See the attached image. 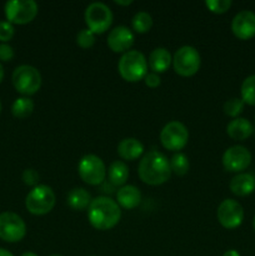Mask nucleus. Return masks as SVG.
I'll use <instances>...</instances> for the list:
<instances>
[{"instance_id":"obj_1","label":"nucleus","mask_w":255,"mask_h":256,"mask_svg":"<svg viewBox=\"0 0 255 256\" xmlns=\"http://www.w3.org/2000/svg\"><path fill=\"white\" fill-rule=\"evenodd\" d=\"M122 218V209L109 196H98L88 208V220L94 229L106 232L116 226Z\"/></svg>"},{"instance_id":"obj_2","label":"nucleus","mask_w":255,"mask_h":256,"mask_svg":"<svg viewBox=\"0 0 255 256\" xmlns=\"http://www.w3.org/2000/svg\"><path fill=\"white\" fill-rule=\"evenodd\" d=\"M140 180L150 186H159L172 176V169L168 158L158 150L146 152L138 166Z\"/></svg>"},{"instance_id":"obj_3","label":"nucleus","mask_w":255,"mask_h":256,"mask_svg":"<svg viewBox=\"0 0 255 256\" xmlns=\"http://www.w3.org/2000/svg\"><path fill=\"white\" fill-rule=\"evenodd\" d=\"M119 74L125 82H138L148 74V60L142 52L129 50L122 55L118 62Z\"/></svg>"},{"instance_id":"obj_4","label":"nucleus","mask_w":255,"mask_h":256,"mask_svg":"<svg viewBox=\"0 0 255 256\" xmlns=\"http://www.w3.org/2000/svg\"><path fill=\"white\" fill-rule=\"evenodd\" d=\"M56 198L54 190L44 184L32 188L25 198V206L28 212L36 216L46 215L54 209Z\"/></svg>"},{"instance_id":"obj_5","label":"nucleus","mask_w":255,"mask_h":256,"mask_svg":"<svg viewBox=\"0 0 255 256\" xmlns=\"http://www.w3.org/2000/svg\"><path fill=\"white\" fill-rule=\"evenodd\" d=\"M12 86L22 96L36 94L42 88V74L32 65H20L15 68L12 75Z\"/></svg>"},{"instance_id":"obj_6","label":"nucleus","mask_w":255,"mask_h":256,"mask_svg":"<svg viewBox=\"0 0 255 256\" xmlns=\"http://www.w3.org/2000/svg\"><path fill=\"white\" fill-rule=\"evenodd\" d=\"M202 65L199 52L192 45H184L175 52L172 56V68L178 75L190 78L196 74Z\"/></svg>"},{"instance_id":"obj_7","label":"nucleus","mask_w":255,"mask_h":256,"mask_svg":"<svg viewBox=\"0 0 255 256\" xmlns=\"http://www.w3.org/2000/svg\"><path fill=\"white\" fill-rule=\"evenodd\" d=\"M78 172L85 184L98 186L104 182L108 172L102 158L95 154H88L80 159L78 164Z\"/></svg>"},{"instance_id":"obj_8","label":"nucleus","mask_w":255,"mask_h":256,"mask_svg":"<svg viewBox=\"0 0 255 256\" xmlns=\"http://www.w3.org/2000/svg\"><path fill=\"white\" fill-rule=\"evenodd\" d=\"M85 24L95 35L106 32L112 24V12L104 2H92L84 12Z\"/></svg>"},{"instance_id":"obj_9","label":"nucleus","mask_w":255,"mask_h":256,"mask_svg":"<svg viewBox=\"0 0 255 256\" xmlns=\"http://www.w3.org/2000/svg\"><path fill=\"white\" fill-rule=\"evenodd\" d=\"M38 12L39 6L34 0H10L4 6L6 22L18 25L32 22L38 15Z\"/></svg>"},{"instance_id":"obj_10","label":"nucleus","mask_w":255,"mask_h":256,"mask_svg":"<svg viewBox=\"0 0 255 256\" xmlns=\"http://www.w3.org/2000/svg\"><path fill=\"white\" fill-rule=\"evenodd\" d=\"M189 140V130L182 122L172 120L168 122L160 132V142L170 152H179L184 149Z\"/></svg>"},{"instance_id":"obj_11","label":"nucleus","mask_w":255,"mask_h":256,"mask_svg":"<svg viewBox=\"0 0 255 256\" xmlns=\"http://www.w3.org/2000/svg\"><path fill=\"white\" fill-rule=\"evenodd\" d=\"M26 235V224L22 216L12 212L0 214V239L6 242H18Z\"/></svg>"},{"instance_id":"obj_12","label":"nucleus","mask_w":255,"mask_h":256,"mask_svg":"<svg viewBox=\"0 0 255 256\" xmlns=\"http://www.w3.org/2000/svg\"><path fill=\"white\" fill-rule=\"evenodd\" d=\"M216 216L222 228L228 230L236 229L244 220V209L236 200L225 199L218 206Z\"/></svg>"},{"instance_id":"obj_13","label":"nucleus","mask_w":255,"mask_h":256,"mask_svg":"<svg viewBox=\"0 0 255 256\" xmlns=\"http://www.w3.org/2000/svg\"><path fill=\"white\" fill-rule=\"evenodd\" d=\"M222 162L226 172H240L252 162V152L242 145H234L225 150Z\"/></svg>"},{"instance_id":"obj_14","label":"nucleus","mask_w":255,"mask_h":256,"mask_svg":"<svg viewBox=\"0 0 255 256\" xmlns=\"http://www.w3.org/2000/svg\"><path fill=\"white\" fill-rule=\"evenodd\" d=\"M106 44L112 52L125 54L134 44V34L128 26L119 25L110 30V32L108 34Z\"/></svg>"},{"instance_id":"obj_15","label":"nucleus","mask_w":255,"mask_h":256,"mask_svg":"<svg viewBox=\"0 0 255 256\" xmlns=\"http://www.w3.org/2000/svg\"><path fill=\"white\" fill-rule=\"evenodd\" d=\"M232 32L238 39L249 40L255 36V12L242 10L232 20Z\"/></svg>"},{"instance_id":"obj_16","label":"nucleus","mask_w":255,"mask_h":256,"mask_svg":"<svg viewBox=\"0 0 255 256\" xmlns=\"http://www.w3.org/2000/svg\"><path fill=\"white\" fill-rule=\"evenodd\" d=\"M115 202H118L120 209L122 208V209L132 210L142 202V192L134 185H124L118 190Z\"/></svg>"},{"instance_id":"obj_17","label":"nucleus","mask_w":255,"mask_h":256,"mask_svg":"<svg viewBox=\"0 0 255 256\" xmlns=\"http://www.w3.org/2000/svg\"><path fill=\"white\" fill-rule=\"evenodd\" d=\"M116 150L122 160L134 162L144 154V145L135 138H125L118 144Z\"/></svg>"},{"instance_id":"obj_18","label":"nucleus","mask_w":255,"mask_h":256,"mask_svg":"<svg viewBox=\"0 0 255 256\" xmlns=\"http://www.w3.org/2000/svg\"><path fill=\"white\" fill-rule=\"evenodd\" d=\"M229 188L236 196H246L255 190V176L249 172H240L230 180Z\"/></svg>"},{"instance_id":"obj_19","label":"nucleus","mask_w":255,"mask_h":256,"mask_svg":"<svg viewBox=\"0 0 255 256\" xmlns=\"http://www.w3.org/2000/svg\"><path fill=\"white\" fill-rule=\"evenodd\" d=\"M148 64H149L152 72L162 74V72H166L170 65L172 64V56L169 50L165 49V48H156L150 52Z\"/></svg>"},{"instance_id":"obj_20","label":"nucleus","mask_w":255,"mask_h":256,"mask_svg":"<svg viewBox=\"0 0 255 256\" xmlns=\"http://www.w3.org/2000/svg\"><path fill=\"white\" fill-rule=\"evenodd\" d=\"M252 132L254 129H252V122L245 118H235L226 126V134L232 140H238V142H242V140L252 136Z\"/></svg>"},{"instance_id":"obj_21","label":"nucleus","mask_w":255,"mask_h":256,"mask_svg":"<svg viewBox=\"0 0 255 256\" xmlns=\"http://www.w3.org/2000/svg\"><path fill=\"white\" fill-rule=\"evenodd\" d=\"M92 200V195L84 188H74L70 190L66 196V202L70 209L78 210V212L88 209Z\"/></svg>"},{"instance_id":"obj_22","label":"nucleus","mask_w":255,"mask_h":256,"mask_svg":"<svg viewBox=\"0 0 255 256\" xmlns=\"http://www.w3.org/2000/svg\"><path fill=\"white\" fill-rule=\"evenodd\" d=\"M108 178L112 186H124L129 178V168L122 160H115L108 169Z\"/></svg>"},{"instance_id":"obj_23","label":"nucleus","mask_w":255,"mask_h":256,"mask_svg":"<svg viewBox=\"0 0 255 256\" xmlns=\"http://www.w3.org/2000/svg\"><path fill=\"white\" fill-rule=\"evenodd\" d=\"M34 112V102L28 96L18 98L12 105V114L16 119H26Z\"/></svg>"},{"instance_id":"obj_24","label":"nucleus","mask_w":255,"mask_h":256,"mask_svg":"<svg viewBox=\"0 0 255 256\" xmlns=\"http://www.w3.org/2000/svg\"><path fill=\"white\" fill-rule=\"evenodd\" d=\"M132 30L138 34H145L152 26V18L146 12H138L132 19Z\"/></svg>"},{"instance_id":"obj_25","label":"nucleus","mask_w":255,"mask_h":256,"mask_svg":"<svg viewBox=\"0 0 255 256\" xmlns=\"http://www.w3.org/2000/svg\"><path fill=\"white\" fill-rule=\"evenodd\" d=\"M169 162L172 172H174L178 176H184V175H186L188 172H189L190 162L184 152H175L172 156V159L169 160Z\"/></svg>"},{"instance_id":"obj_26","label":"nucleus","mask_w":255,"mask_h":256,"mask_svg":"<svg viewBox=\"0 0 255 256\" xmlns=\"http://www.w3.org/2000/svg\"><path fill=\"white\" fill-rule=\"evenodd\" d=\"M240 94H242V100L244 104L255 106V74L250 75L242 82Z\"/></svg>"},{"instance_id":"obj_27","label":"nucleus","mask_w":255,"mask_h":256,"mask_svg":"<svg viewBox=\"0 0 255 256\" xmlns=\"http://www.w3.org/2000/svg\"><path fill=\"white\" fill-rule=\"evenodd\" d=\"M242 109H244V102L239 98H232V99L226 100L224 102V106H222V110H224L225 115L230 118H238V115L242 114Z\"/></svg>"},{"instance_id":"obj_28","label":"nucleus","mask_w":255,"mask_h":256,"mask_svg":"<svg viewBox=\"0 0 255 256\" xmlns=\"http://www.w3.org/2000/svg\"><path fill=\"white\" fill-rule=\"evenodd\" d=\"M76 44L82 49H90L95 44V34L88 28L82 29L76 34Z\"/></svg>"},{"instance_id":"obj_29","label":"nucleus","mask_w":255,"mask_h":256,"mask_svg":"<svg viewBox=\"0 0 255 256\" xmlns=\"http://www.w3.org/2000/svg\"><path fill=\"white\" fill-rule=\"evenodd\" d=\"M232 0H206L205 6L214 14H224L232 8Z\"/></svg>"},{"instance_id":"obj_30","label":"nucleus","mask_w":255,"mask_h":256,"mask_svg":"<svg viewBox=\"0 0 255 256\" xmlns=\"http://www.w3.org/2000/svg\"><path fill=\"white\" fill-rule=\"evenodd\" d=\"M14 34V25H12V22H6V20H2V22H0V42L6 44L8 42H10V40L12 39Z\"/></svg>"},{"instance_id":"obj_31","label":"nucleus","mask_w":255,"mask_h":256,"mask_svg":"<svg viewBox=\"0 0 255 256\" xmlns=\"http://www.w3.org/2000/svg\"><path fill=\"white\" fill-rule=\"evenodd\" d=\"M22 182H24L25 185H28V186H36V185H39L38 182H39V174H38L36 170L34 169H25L24 172H22Z\"/></svg>"},{"instance_id":"obj_32","label":"nucleus","mask_w":255,"mask_h":256,"mask_svg":"<svg viewBox=\"0 0 255 256\" xmlns=\"http://www.w3.org/2000/svg\"><path fill=\"white\" fill-rule=\"evenodd\" d=\"M14 58V49L9 44L2 42L0 44V60L2 62H10Z\"/></svg>"},{"instance_id":"obj_33","label":"nucleus","mask_w":255,"mask_h":256,"mask_svg":"<svg viewBox=\"0 0 255 256\" xmlns=\"http://www.w3.org/2000/svg\"><path fill=\"white\" fill-rule=\"evenodd\" d=\"M144 82H145V85L149 88H152V89H155V88H158L160 85V82H162V79H160L159 74H156V72H148L146 76L144 78Z\"/></svg>"},{"instance_id":"obj_34","label":"nucleus","mask_w":255,"mask_h":256,"mask_svg":"<svg viewBox=\"0 0 255 256\" xmlns=\"http://www.w3.org/2000/svg\"><path fill=\"white\" fill-rule=\"evenodd\" d=\"M115 4L122 5V6H129L132 4V0H115Z\"/></svg>"},{"instance_id":"obj_35","label":"nucleus","mask_w":255,"mask_h":256,"mask_svg":"<svg viewBox=\"0 0 255 256\" xmlns=\"http://www.w3.org/2000/svg\"><path fill=\"white\" fill-rule=\"evenodd\" d=\"M222 256H240V255L236 250H228V252H224V255Z\"/></svg>"},{"instance_id":"obj_36","label":"nucleus","mask_w":255,"mask_h":256,"mask_svg":"<svg viewBox=\"0 0 255 256\" xmlns=\"http://www.w3.org/2000/svg\"><path fill=\"white\" fill-rule=\"evenodd\" d=\"M0 256H14V255H12L9 250L0 248Z\"/></svg>"},{"instance_id":"obj_37","label":"nucleus","mask_w":255,"mask_h":256,"mask_svg":"<svg viewBox=\"0 0 255 256\" xmlns=\"http://www.w3.org/2000/svg\"><path fill=\"white\" fill-rule=\"evenodd\" d=\"M2 79H4V68L0 64V82H2Z\"/></svg>"},{"instance_id":"obj_38","label":"nucleus","mask_w":255,"mask_h":256,"mask_svg":"<svg viewBox=\"0 0 255 256\" xmlns=\"http://www.w3.org/2000/svg\"><path fill=\"white\" fill-rule=\"evenodd\" d=\"M20 256H38V254H35V252H24V254H22Z\"/></svg>"},{"instance_id":"obj_39","label":"nucleus","mask_w":255,"mask_h":256,"mask_svg":"<svg viewBox=\"0 0 255 256\" xmlns=\"http://www.w3.org/2000/svg\"><path fill=\"white\" fill-rule=\"evenodd\" d=\"M252 226H254V230H255V216H254V220H252Z\"/></svg>"},{"instance_id":"obj_40","label":"nucleus","mask_w":255,"mask_h":256,"mask_svg":"<svg viewBox=\"0 0 255 256\" xmlns=\"http://www.w3.org/2000/svg\"><path fill=\"white\" fill-rule=\"evenodd\" d=\"M50 256H64V255H60V254H54V255H50Z\"/></svg>"},{"instance_id":"obj_41","label":"nucleus","mask_w":255,"mask_h":256,"mask_svg":"<svg viewBox=\"0 0 255 256\" xmlns=\"http://www.w3.org/2000/svg\"><path fill=\"white\" fill-rule=\"evenodd\" d=\"M0 112H2V102H0Z\"/></svg>"}]
</instances>
